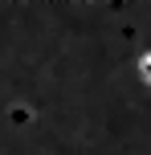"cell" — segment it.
Segmentation results:
<instances>
[{
  "label": "cell",
  "instance_id": "cell-1",
  "mask_svg": "<svg viewBox=\"0 0 151 155\" xmlns=\"http://www.w3.org/2000/svg\"><path fill=\"white\" fill-rule=\"evenodd\" d=\"M143 78L151 82V57H143Z\"/></svg>",
  "mask_w": 151,
  "mask_h": 155
}]
</instances>
